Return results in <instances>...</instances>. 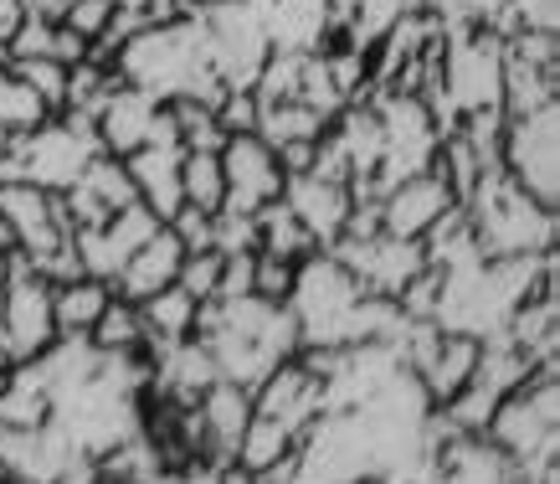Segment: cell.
<instances>
[{
	"mask_svg": "<svg viewBox=\"0 0 560 484\" xmlns=\"http://www.w3.org/2000/svg\"><path fill=\"white\" fill-rule=\"evenodd\" d=\"M257 392H262V397H257V413H247V433H242L237 453L247 469H268L308 433V423L319 413L324 387L304 366H278Z\"/></svg>",
	"mask_w": 560,
	"mask_h": 484,
	"instance_id": "cell-3",
	"label": "cell"
},
{
	"mask_svg": "<svg viewBox=\"0 0 560 484\" xmlns=\"http://www.w3.org/2000/svg\"><path fill=\"white\" fill-rule=\"evenodd\" d=\"M108 299H114V289H108L103 278H88V274L68 278V284H51V320H57V335L88 341Z\"/></svg>",
	"mask_w": 560,
	"mask_h": 484,
	"instance_id": "cell-17",
	"label": "cell"
},
{
	"mask_svg": "<svg viewBox=\"0 0 560 484\" xmlns=\"http://www.w3.org/2000/svg\"><path fill=\"white\" fill-rule=\"evenodd\" d=\"M135 310H139L144 335H160V341L171 346V341H186V335H190V325H196V310H201V304H196L180 284H165L160 295H150L144 304H135Z\"/></svg>",
	"mask_w": 560,
	"mask_h": 484,
	"instance_id": "cell-19",
	"label": "cell"
},
{
	"mask_svg": "<svg viewBox=\"0 0 560 484\" xmlns=\"http://www.w3.org/2000/svg\"><path fill=\"white\" fill-rule=\"evenodd\" d=\"M47 119V104L36 99L32 88L11 78V72L0 68V135H21V129H36V124Z\"/></svg>",
	"mask_w": 560,
	"mask_h": 484,
	"instance_id": "cell-23",
	"label": "cell"
},
{
	"mask_svg": "<svg viewBox=\"0 0 560 484\" xmlns=\"http://www.w3.org/2000/svg\"><path fill=\"white\" fill-rule=\"evenodd\" d=\"M293 289V268L289 258H278V253H253V295L257 299H278Z\"/></svg>",
	"mask_w": 560,
	"mask_h": 484,
	"instance_id": "cell-27",
	"label": "cell"
},
{
	"mask_svg": "<svg viewBox=\"0 0 560 484\" xmlns=\"http://www.w3.org/2000/svg\"><path fill=\"white\" fill-rule=\"evenodd\" d=\"M154 211L144 201H129L119 207L114 217H103L93 227H72V247H78V268L88 278H103V284H114L119 268L135 258V247L154 232Z\"/></svg>",
	"mask_w": 560,
	"mask_h": 484,
	"instance_id": "cell-8",
	"label": "cell"
},
{
	"mask_svg": "<svg viewBox=\"0 0 560 484\" xmlns=\"http://www.w3.org/2000/svg\"><path fill=\"white\" fill-rule=\"evenodd\" d=\"M283 196V165L262 135H226L221 145V211L257 217V211Z\"/></svg>",
	"mask_w": 560,
	"mask_h": 484,
	"instance_id": "cell-6",
	"label": "cell"
},
{
	"mask_svg": "<svg viewBox=\"0 0 560 484\" xmlns=\"http://www.w3.org/2000/svg\"><path fill=\"white\" fill-rule=\"evenodd\" d=\"M108 16H114V0H72L57 21H62L72 36H83L88 47H93V42L103 36V26H108Z\"/></svg>",
	"mask_w": 560,
	"mask_h": 484,
	"instance_id": "cell-28",
	"label": "cell"
},
{
	"mask_svg": "<svg viewBox=\"0 0 560 484\" xmlns=\"http://www.w3.org/2000/svg\"><path fill=\"white\" fill-rule=\"evenodd\" d=\"M447 211H453V186H447V175L422 171V175H407L401 186L386 191L381 222H386L390 238H422V232H432Z\"/></svg>",
	"mask_w": 560,
	"mask_h": 484,
	"instance_id": "cell-11",
	"label": "cell"
},
{
	"mask_svg": "<svg viewBox=\"0 0 560 484\" xmlns=\"http://www.w3.org/2000/svg\"><path fill=\"white\" fill-rule=\"evenodd\" d=\"M98 139L103 155H135L139 145H180L171 119V104H160L154 93L129 83H114L98 108Z\"/></svg>",
	"mask_w": 560,
	"mask_h": 484,
	"instance_id": "cell-7",
	"label": "cell"
},
{
	"mask_svg": "<svg viewBox=\"0 0 560 484\" xmlns=\"http://www.w3.org/2000/svg\"><path fill=\"white\" fill-rule=\"evenodd\" d=\"M247 413H253V402L242 392L237 381H211V392H206V423L217 428L221 449H242V433H247Z\"/></svg>",
	"mask_w": 560,
	"mask_h": 484,
	"instance_id": "cell-20",
	"label": "cell"
},
{
	"mask_svg": "<svg viewBox=\"0 0 560 484\" xmlns=\"http://www.w3.org/2000/svg\"><path fill=\"white\" fill-rule=\"evenodd\" d=\"M21 21H26V0H0V62L11 57V42H16Z\"/></svg>",
	"mask_w": 560,
	"mask_h": 484,
	"instance_id": "cell-30",
	"label": "cell"
},
{
	"mask_svg": "<svg viewBox=\"0 0 560 484\" xmlns=\"http://www.w3.org/2000/svg\"><path fill=\"white\" fill-rule=\"evenodd\" d=\"M0 335H5V361H36L42 350L57 346V320H51V278H42L26 263V253H5L0 278Z\"/></svg>",
	"mask_w": 560,
	"mask_h": 484,
	"instance_id": "cell-4",
	"label": "cell"
},
{
	"mask_svg": "<svg viewBox=\"0 0 560 484\" xmlns=\"http://www.w3.org/2000/svg\"><path fill=\"white\" fill-rule=\"evenodd\" d=\"M0 278H5V253H0ZM5 366L11 361H5V335H0V371H5Z\"/></svg>",
	"mask_w": 560,
	"mask_h": 484,
	"instance_id": "cell-31",
	"label": "cell"
},
{
	"mask_svg": "<svg viewBox=\"0 0 560 484\" xmlns=\"http://www.w3.org/2000/svg\"><path fill=\"white\" fill-rule=\"evenodd\" d=\"M478 356H483V346H478L474 335H458V330H453L438 346V356H422V387H432V397L453 402L463 392V381L474 377Z\"/></svg>",
	"mask_w": 560,
	"mask_h": 484,
	"instance_id": "cell-18",
	"label": "cell"
},
{
	"mask_svg": "<svg viewBox=\"0 0 560 484\" xmlns=\"http://www.w3.org/2000/svg\"><path fill=\"white\" fill-rule=\"evenodd\" d=\"M5 72L32 88L36 99L47 104V114L68 108V62H51V57H5Z\"/></svg>",
	"mask_w": 560,
	"mask_h": 484,
	"instance_id": "cell-22",
	"label": "cell"
},
{
	"mask_svg": "<svg viewBox=\"0 0 560 484\" xmlns=\"http://www.w3.org/2000/svg\"><path fill=\"white\" fill-rule=\"evenodd\" d=\"M489 423L499 433V443L520 453L525 480L529 464H535V449H540V459H556V387H550V366H545L535 392H514L510 402H499Z\"/></svg>",
	"mask_w": 560,
	"mask_h": 484,
	"instance_id": "cell-9",
	"label": "cell"
},
{
	"mask_svg": "<svg viewBox=\"0 0 560 484\" xmlns=\"http://www.w3.org/2000/svg\"><path fill=\"white\" fill-rule=\"evenodd\" d=\"M144 341V325H139V310L129 299H108L98 314V325H93V350H129Z\"/></svg>",
	"mask_w": 560,
	"mask_h": 484,
	"instance_id": "cell-24",
	"label": "cell"
},
{
	"mask_svg": "<svg viewBox=\"0 0 560 484\" xmlns=\"http://www.w3.org/2000/svg\"><path fill=\"white\" fill-rule=\"evenodd\" d=\"M340 263L345 274L360 278V284H371L381 295H396V289H407L417 268L427 263V247L422 238H381V232H360L355 242H345L340 247Z\"/></svg>",
	"mask_w": 560,
	"mask_h": 484,
	"instance_id": "cell-10",
	"label": "cell"
},
{
	"mask_svg": "<svg viewBox=\"0 0 560 484\" xmlns=\"http://www.w3.org/2000/svg\"><path fill=\"white\" fill-rule=\"evenodd\" d=\"M283 201H289V211L299 217V227L314 242H335L340 227L350 222V191L335 175H319V171L283 175Z\"/></svg>",
	"mask_w": 560,
	"mask_h": 484,
	"instance_id": "cell-12",
	"label": "cell"
},
{
	"mask_svg": "<svg viewBox=\"0 0 560 484\" xmlns=\"http://www.w3.org/2000/svg\"><path fill=\"white\" fill-rule=\"evenodd\" d=\"M180 196L186 207L217 217L221 211V155L217 150H186L180 155Z\"/></svg>",
	"mask_w": 560,
	"mask_h": 484,
	"instance_id": "cell-21",
	"label": "cell"
},
{
	"mask_svg": "<svg viewBox=\"0 0 560 484\" xmlns=\"http://www.w3.org/2000/svg\"><path fill=\"white\" fill-rule=\"evenodd\" d=\"M474 247L483 258H535L556 238V211L540 207L499 160L474 181Z\"/></svg>",
	"mask_w": 560,
	"mask_h": 484,
	"instance_id": "cell-2",
	"label": "cell"
},
{
	"mask_svg": "<svg viewBox=\"0 0 560 484\" xmlns=\"http://www.w3.org/2000/svg\"><path fill=\"white\" fill-rule=\"evenodd\" d=\"M180 263H186V242L175 238L171 227L160 222L150 232V238L135 247V258L119 268V278H114V289H119V299H129V304H144L150 295H160L165 284H175V274H180Z\"/></svg>",
	"mask_w": 560,
	"mask_h": 484,
	"instance_id": "cell-14",
	"label": "cell"
},
{
	"mask_svg": "<svg viewBox=\"0 0 560 484\" xmlns=\"http://www.w3.org/2000/svg\"><path fill=\"white\" fill-rule=\"evenodd\" d=\"M62 201H68L72 227H93V222H103V217H114L119 207H129V201H139V196H135V181H129L119 155H93L88 171L62 191Z\"/></svg>",
	"mask_w": 560,
	"mask_h": 484,
	"instance_id": "cell-13",
	"label": "cell"
},
{
	"mask_svg": "<svg viewBox=\"0 0 560 484\" xmlns=\"http://www.w3.org/2000/svg\"><path fill=\"white\" fill-rule=\"evenodd\" d=\"M175 484H217V474H190V480H175Z\"/></svg>",
	"mask_w": 560,
	"mask_h": 484,
	"instance_id": "cell-32",
	"label": "cell"
},
{
	"mask_svg": "<svg viewBox=\"0 0 560 484\" xmlns=\"http://www.w3.org/2000/svg\"><path fill=\"white\" fill-rule=\"evenodd\" d=\"M114 5H144V0H114Z\"/></svg>",
	"mask_w": 560,
	"mask_h": 484,
	"instance_id": "cell-33",
	"label": "cell"
},
{
	"mask_svg": "<svg viewBox=\"0 0 560 484\" xmlns=\"http://www.w3.org/2000/svg\"><path fill=\"white\" fill-rule=\"evenodd\" d=\"M499 165L520 181V186L556 211V181H560V108L556 99L529 114H510L504 135H499Z\"/></svg>",
	"mask_w": 560,
	"mask_h": 484,
	"instance_id": "cell-5",
	"label": "cell"
},
{
	"mask_svg": "<svg viewBox=\"0 0 560 484\" xmlns=\"http://www.w3.org/2000/svg\"><path fill=\"white\" fill-rule=\"evenodd\" d=\"M0 68H5V62H0Z\"/></svg>",
	"mask_w": 560,
	"mask_h": 484,
	"instance_id": "cell-34",
	"label": "cell"
},
{
	"mask_svg": "<svg viewBox=\"0 0 560 484\" xmlns=\"http://www.w3.org/2000/svg\"><path fill=\"white\" fill-rule=\"evenodd\" d=\"M190 330H201V346L211 356V366H217V377L237 381L242 392L262 387L278 366L289 361V350L299 346L293 314L278 310V299H257V295L206 299Z\"/></svg>",
	"mask_w": 560,
	"mask_h": 484,
	"instance_id": "cell-1",
	"label": "cell"
},
{
	"mask_svg": "<svg viewBox=\"0 0 560 484\" xmlns=\"http://www.w3.org/2000/svg\"><path fill=\"white\" fill-rule=\"evenodd\" d=\"M453 474H447V484H514L510 480V464L499 459V453L489 449H458L453 453Z\"/></svg>",
	"mask_w": 560,
	"mask_h": 484,
	"instance_id": "cell-26",
	"label": "cell"
},
{
	"mask_svg": "<svg viewBox=\"0 0 560 484\" xmlns=\"http://www.w3.org/2000/svg\"><path fill=\"white\" fill-rule=\"evenodd\" d=\"M180 145H139L135 155H124V171L135 181V196L154 211V222H171L186 207L180 196Z\"/></svg>",
	"mask_w": 560,
	"mask_h": 484,
	"instance_id": "cell-15",
	"label": "cell"
},
{
	"mask_svg": "<svg viewBox=\"0 0 560 484\" xmlns=\"http://www.w3.org/2000/svg\"><path fill=\"white\" fill-rule=\"evenodd\" d=\"M221 263H226V253H217V247H201V253H186V263H180V274H175V284L186 289L196 304H206V299L217 295L221 284Z\"/></svg>",
	"mask_w": 560,
	"mask_h": 484,
	"instance_id": "cell-25",
	"label": "cell"
},
{
	"mask_svg": "<svg viewBox=\"0 0 560 484\" xmlns=\"http://www.w3.org/2000/svg\"><path fill=\"white\" fill-rule=\"evenodd\" d=\"M520 26L525 32H556V0H510V32H520Z\"/></svg>",
	"mask_w": 560,
	"mask_h": 484,
	"instance_id": "cell-29",
	"label": "cell"
},
{
	"mask_svg": "<svg viewBox=\"0 0 560 484\" xmlns=\"http://www.w3.org/2000/svg\"><path fill=\"white\" fill-rule=\"evenodd\" d=\"M329 21H335V0H268L262 11L272 53H319Z\"/></svg>",
	"mask_w": 560,
	"mask_h": 484,
	"instance_id": "cell-16",
	"label": "cell"
}]
</instances>
